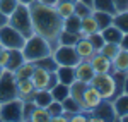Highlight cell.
Masks as SVG:
<instances>
[{
  "label": "cell",
  "mask_w": 128,
  "mask_h": 122,
  "mask_svg": "<svg viewBox=\"0 0 128 122\" xmlns=\"http://www.w3.org/2000/svg\"><path fill=\"white\" fill-rule=\"evenodd\" d=\"M28 7L31 12L34 33L43 36L55 50L58 47V36L63 29V19L56 12L55 5H46V4H41L36 0Z\"/></svg>",
  "instance_id": "obj_1"
},
{
  "label": "cell",
  "mask_w": 128,
  "mask_h": 122,
  "mask_svg": "<svg viewBox=\"0 0 128 122\" xmlns=\"http://www.w3.org/2000/svg\"><path fill=\"white\" fill-rule=\"evenodd\" d=\"M20 52H22V55H24L26 60L36 62L38 59H43V57H46V55H51L53 47H51L43 36H40V34L34 33V34H31L29 38H26V43H24V47L20 48Z\"/></svg>",
  "instance_id": "obj_2"
},
{
  "label": "cell",
  "mask_w": 128,
  "mask_h": 122,
  "mask_svg": "<svg viewBox=\"0 0 128 122\" xmlns=\"http://www.w3.org/2000/svg\"><path fill=\"white\" fill-rule=\"evenodd\" d=\"M14 29H17L24 36V38H29L31 34H34V29H32V21H31V12L28 5H22L19 4L16 10L9 16V22Z\"/></svg>",
  "instance_id": "obj_3"
},
{
  "label": "cell",
  "mask_w": 128,
  "mask_h": 122,
  "mask_svg": "<svg viewBox=\"0 0 128 122\" xmlns=\"http://www.w3.org/2000/svg\"><path fill=\"white\" fill-rule=\"evenodd\" d=\"M92 88H96L99 91V95L102 96V100H108V102H113L114 98V77L111 72H106V74H94V77L89 83Z\"/></svg>",
  "instance_id": "obj_4"
},
{
  "label": "cell",
  "mask_w": 128,
  "mask_h": 122,
  "mask_svg": "<svg viewBox=\"0 0 128 122\" xmlns=\"http://www.w3.org/2000/svg\"><path fill=\"white\" fill-rule=\"evenodd\" d=\"M26 43V38L17 29H14L10 24L0 28V47L7 50H20Z\"/></svg>",
  "instance_id": "obj_5"
},
{
  "label": "cell",
  "mask_w": 128,
  "mask_h": 122,
  "mask_svg": "<svg viewBox=\"0 0 128 122\" xmlns=\"http://www.w3.org/2000/svg\"><path fill=\"white\" fill-rule=\"evenodd\" d=\"M17 98V79L12 71L4 69L0 76V105Z\"/></svg>",
  "instance_id": "obj_6"
},
{
  "label": "cell",
  "mask_w": 128,
  "mask_h": 122,
  "mask_svg": "<svg viewBox=\"0 0 128 122\" xmlns=\"http://www.w3.org/2000/svg\"><path fill=\"white\" fill-rule=\"evenodd\" d=\"M22 103L24 100L14 98L0 105V120L2 122H22Z\"/></svg>",
  "instance_id": "obj_7"
},
{
  "label": "cell",
  "mask_w": 128,
  "mask_h": 122,
  "mask_svg": "<svg viewBox=\"0 0 128 122\" xmlns=\"http://www.w3.org/2000/svg\"><path fill=\"white\" fill-rule=\"evenodd\" d=\"M53 59L58 65H77L80 62V57L74 48V45H58L55 50L51 52Z\"/></svg>",
  "instance_id": "obj_8"
},
{
  "label": "cell",
  "mask_w": 128,
  "mask_h": 122,
  "mask_svg": "<svg viewBox=\"0 0 128 122\" xmlns=\"http://www.w3.org/2000/svg\"><path fill=\"white\" fill-rule=\"evenodd\" d=\"M89 122H113L116 120V113L113 108V103L108 100H102L96 108H92L90 112H87Z\"/></svg>",
  "instance_id": "obj_9"
},
{
  "label": "cell",
  "mask_w": 128,
  "mask_h": 122,
  "mask_svg": "<svg viewBox=\"0 0 128 122\" xmlns=\"http://www.w3.org/2000/svg\"><path fill=\"white\" fill-rule=\"evenodd\" d=\"M31 81H32V84H34L36 90H51V88L58 83V79H56V74H55V72L44 71V69H40V67L34 65Z\"/></svg>",
  "instance_id": "obj_10"
},
{
  "label": "cell",
  "mask_w": 128,
  "mask_h": 122,
  "mask_svg": "<svg viewBox=\"0 0 128 122\" xmlns=\"http://www.w3.org/2000/svg\"><path fill=\"white\" fill-rule=\"evenodd\" d=\"M101 102H102V96L99 95V91L96 88H92L90 84H87L84 88V93H82V110L84 112H90Z\"/></svg>",
  "instance_id": "obj_11"
},
{
  "label": "cell",
  "mask_w": 128,
  "mask_h": 122,
  "mask_svg": "<svg viewBox=\"0 0 128 122\" xmlns=\"http://www.w3.org/2000/svg\"><path fill=\"white\" fill-rule=\"evenodd\" d=\"M89 62H90V65H92V69H94L96 74H106V72L113 71V62H111V59H108L106 55H102L101 52H96L89 59Z\"/></svg>",
  "instance_id": "obj_12"
},
{
  "label": "cell",
  "mask_w": 128,
  "mask_h": 122,
  "mask_svg": "<svg viewBox=\"0 0 128 122\" xmlns=\"http://www.w3.org/2000/svg\"><path fill=\"white\" fill-rule=\"evenodd\" d=\"M74 71H75V79L80 83H86V84H89L96 74L89 60H80L77 65H74Z\"/></svg>",
  "instance_id": "obj_13"
},
{
  "label": "cell",
  "mask_w": 128,
  "mask_h": 122,
  "mask_svg": "<svg viewBox=\"0 0 128 122\" xmlns=\"http://www.w3.org/2000/svg\"><path fill=\"white\" fill-rule=\"evenodd\" d=\"M74 48L77 52V55L80 57V60H89V59L96 53V50H94L92 43L89 41V38H79V40L75 41Z\"/></svg>",
  "instance_id": "obj_14"
},
{
  "label": "cell",
  "mask_w": 128,
  "mask_h": 122,
  "mask_svg": "<svg viewBox=\"0 0 128 122\" xmlns=\"http://www.w3.org/2000/svg\"><path fill=\"white\" fill-rule=\"evenodd\" d=\"M55 74H56L58 83H62V84L70 86L72 83L75 81V71H74L72 65H58L56 71H55Z\"/></svg>",
  "instance_id": "obj_15"
},
{
  "label": "cell",
  "mask_w": 128,
  "mask_h": 122,
  "mask_svg": "<svg viewBox=\"0 0 128 122\" xmlns=\"http://www.w3.org/2000/svg\"><path fill=\"white\" fill-rule=\"evenodd\" d=\"M36 91L34 84L31 79H19L17 81V98L20 100H31Z\"/></svg>",
  "instance_id": "obj_16"
},
{
  "label": "cell",
  "mask_w": 128,
  "mask_h": 122,
  "mask_svg": "<svg viewBox=\"0 0 128 122\" xmlns=\"http://www.w3.org/2000/svg\"><path fill=\"white\" fill-rule=\"evenodd\" d=\"M111 103H113V108H114V113H116V120L121 115H126L128 113V93L118 95Z\"/></svg>",
  "instance_id": "obj_17"
},
{
  "label": "cell",
  "mask_w": 128,
  "mask_h": 122,
  "mask_svg": "<svg viewBox=\"0 0 128 122\" xmlns=\"http://www.w3.org/2000/svg\"><path fill=\"white\" fill-rule=\"evenodd\" d=\"M113 71H121L128 72V50L120 48V52L113 57Z\"/></svg>",
  "instance_id": "obj_18"
},
{
  "label": "cell",
  "mask_w": 128,
  "mask_h": 122,
  "mask_svg": "<svg viewBox=\"0 0 128 122\" xmlns=\"http://www.w3.org/2000/svg\"><path fill=\"white\" fill-rule=\"evenodd\" d=\"M99 33H101V36L104 38V41H109V43H120L121 38H123V33H121L114 24H109L108 28L101 29Z\"/></svg>",
  "instance_id": "obj_19"
},
{
  "label": "cell",
  "mask_w": 128,
  "mask_h": 122,
  "mask_svg": "<svg viewBox=\"0 0 128 122\" xmlns=\"http://www.w3.org/2000/svg\"><path fill=\"white\" fill-rule=\"evenodd\" d=\"M92 17L96 19V24H98L99 31L108 28L109 24H113V14H109L106 10H92Z\"/></svg>",
  "instance_id": "obj_20"
},
{
  "label": "cell",
  "mask_w": 128,
  "mask_h": 122,
  "mask_svg": "<svg viewBox=\"0 0 128 122\" xmlns=\"http://www.w3.org/2000/svg\"><path fill=\"white\" fill-rule=\"evenodd\" d=\"M32 103L36 105V107H48L50 102L53 100V96H51V91L50 90H36L34 95H32Z\"/></svg>",
  "instance_id": "obj_21"
},
{
  "label": "cell",
  "mask_w": 128,
  "mask_h": 122,
  "mask_svg": "<svg viewBox=\"0 0 128 122\" xmlns=\"http://www.w3.org/2000/svg\"><path fill=\"white\" fill-rule=\"evenodd\" d=\"M22 62H26L22 52L20 50H9V59H7V64H5V69L14 72Z\"/></svg>",
  "instance_id": "obj_22"
},
{
  "label": "cell",
  "mask_w": 128,
  "mask_h": 122,
  "mask_svg": "<svg viewBox=\"0 0 128 122\" xmlns=\"http://www.w3.org/2000/svg\"><path fill=\"white\" fill-rule=\"evenodd\" d=\"M113 24H114L123 34L128 33V9L116 10V12L113 14Z\"/></svg>",
  "instance_id": "obj_23"
},
{
  "label": "cell",
  "mask_w": 128,
  "mask_h": 122,
  "mask_svg": "<svg viewBox=\"0 0 128 122\" xmlns=\"http://www.w3.org/2000/svg\"><path fill=\"white\" fill-rule=\"evenodd\" d=\"M32 71H34V62H22L19 67L14 71V76H16V79L19 81V79H31V76H32Z\"/></svg>",
  "instance_id": "obj_24"
},
{
  "label": "cell",
  "mask_w": 128,
  "mask_h": 122,
  "mask_svg": "<svg viewBox=\"0 0 128 122\" xmlns=\"http://www.w3.org/2000/svg\"><path fill=\"white\" fill-rule=\"evenodd\" d=\"M62 107H63V113H65L67 117H70V115H74V113H77V112L82 110V105H80L79 102H75L70 95L62 102Z\"/></svg>",
  "instance_id": "obj_25"
},
{
  "label": "cell",
  "mask_w": 128,
  "mask_h": 122,
  "mask_svg": "<svg viewBox=\"0 0 128 122\" xmlns=\"http://www.w3.org/2000/svg\"><path fill=\"white\" fill-rule=\"evenodd\" d=\"M80 31L86 33V34H92V33L99 31L98 24H96V19L92 17V14H89V16H86V17L80 19Z\"/></svg>",
  "instance_id": "obj_26"
},
{
  "label": "cell",
  "mask_w": 128,
  "mask_h": 122,
  "mask_svg": "<svg viewBox=\"0 0 128 122\" xmlns=\"http://www.w3.org/2000/svg\"><path fill=\"white\" fill-rule=\"evenodd\" d=\"M34 65L40 67V69H44V71H50V72H55L56 67H58V64L55 62L53 55H46V57H43V59H38V60L34 62Z\"/></svg>",
  "instance_id": "obj_27"
},
{
  "label": "cell",
  "mask_w": 128,
  "mask_h": 122,
  "mask_svg": "<svg viewBox=\"0 0 128 122\" xmlns=\"http://www.w3.org/2000/svg\"><path fill=\"white\" fill-rule=\"evenodd\" d=\"M50 91H51L53 100H56V102H63V100L68 96V86H67V84H62V83H56Z\"/></svg>",
  "instance_id": "obj_28"
},
{
  "label": "cell",
  "mask_w": 128,
  "mask_h": 122,
  "mask_svg": "<svg viewBox=\"0 0 128 122\" xmlns=\"http://www.w3.org/2000/svg\"><path fill=\"white\" fill-rule=\"evenodd\" d=\"M50 119H51V115L48 113V110L44 107H34L29 122H50Z\"/></svg>",
  "instance_id": "obj_29"
},
{
  "label": "cell",
  "mask_w": 128,
  "mask_h": 122,
  "mask_svg": "<svg viewBox=\"0 0 128 122\" xmlns=\"http://www.w3.org/2000/svg\"><path fill=\"white\" fill-rule=\"evenodd\" d=\"M63 29L72 31V33H79L80 31V17L75 16V14L65 17V19H63Z\"/></svg>",
  "instance_id": "obj_30"
},
{
  "label": "cell",
  "mask_w": 128,
  "mask_h": 122,
  "mask_svg": "<svg viewBox=\"0 0 128 122\" xmlns=\"http://www.w3.org/2000/svg\"><path fill=\"white\" fill-rule=\"evenodd\" d=\"M92 9L94 10H106L109 14H114L116 7L113 0H92Z\"/></svg>",
  "instance_id": "obj_31"
},
{
  "label": "cell",
  "mask_w": 128,
  "mask_h": 122,
  "mask_svg": "<svg viewBox=\"0 0 128 122\" xmlns=\"http://www.w3.org/2000/svg\"><path fill=\"white\" fill-rule=\"evenodd\" d=\"M77 40H79V34L77 33L62 29V33H60V36H58V45H75Z\"/></svg>",
  "instance_id": "obj_32"
},
{
  "label": "cell",
  "mask_w": 128,
  "mask_h": 122,
  "mask_svg": "<svg viewBox=\"0 0 128 122\" xmlns=\"http://www.w3.org/2000/svg\"><path fill=\"white\" fill-rule=\"evenodd\" d=\"M120 48H121V47H120V43H109V41H104L102 48H101L99 52H101L102 55H106L108 59H111V60H113V57H114V55L120 52Z\"/></svg>",
  "instance_id": "obj_33"
},
{
  "label": "cell",
  "mask_w": 128,
  "mask_h": 122,
  "mask_svg": "<svg viewBox=\"0 0 128 122\" xmlns=\"http://www.w3.org/2000/svg\"><path fill=\"white\" fill-rule=\"evenodd\" d=\"M92 10H94V9H92L90 5L84 4V2H80V0H77V2L74 4V14L79 16L80 19L86 17V16H89V14H92Z\"/></svg>",
  "instance_id": "obj_34"
},
{
  "label": "cell",
  "mask_w": 128,
  "mask_h": 122,
  "mask_svg": "<svg viewBox=\"0 0 128 122\" xmlns=\"http://www.w3.org/2000/svg\"><path fill=\"white\" fill-rule=\"evenodd\" d=\"M55 9L60 14V17L65 19V17H68V16L74 14V4H70V2H58L55 5Z\"/></svg>",
  "instance_id": "obj_35"
},
{
  "label": "cell",
  "mask_w": 128,
  "mask_h": 122,
  "mask_svg": "<svg viewBox=\"0 0 128 122\" xmlns=\"http://www.w3.org/2000/svg\"><path fill=\"white\" fill-rule=\"evenodd\" d=\"M19 5L17 0H0V12H4L7 17L16 10V7Z\"/></svg>",
  "instance_id": "obj_36"
},
{
  "label": "cell",
  "mask_w": 128,
  "mask_h": 122,
  "mask_svg": "<svg viewBox=\"0 0 128 122\" xmlns=\"http://www.w3.org/2000/svg\"><path fill=\"white\" fill-rule=\"evenodd\" d=\"M34 107L36 105L32 103V100H24V103H22V122H29Z\"/></svg>",
  "instance_id": "obj_37"
},
{
  "label": "cell",
  "mask_w": 128,
  "mask_h": 122,
  "mask_svg": "<svg viewBox=\"0 0 128 122\" xmlns=\"http://www.w3.org/2000/svg\"><path fill=\"white\" fill-rule=\"evenodd\" d=\"M89 41L92 43V47H94V50L99 52L102 48V45H104V38L101 36V33L96 31V33H92V34H89Z\"/></svg>",
  "instance_id": "obj_38"
},
{
  "label": "cell",
  "mask_w": 128,
  "mask_h": 122,
  "mask_svg": "<svg viewBox=\"0 0 128 122\" xmlns=\"http://www.w3.org/2000/svg\"><path fill=\"white\" fill-rule=\"evenodd\" d=\"M48 113L53 117V115H58V113H63V107H62V102H56V100H51L50 105L46 107Z\"/></svg>",
  "instance_id": "obj_39"
},
{
  "label": "cell",
  "mask_w": 128,
  "mask_h": 122,
  "mask_svg": "<svg viewBox=\"0 0 128 122\" xmlns=\"http://www.w3.org/2000/svg\"><path fill=\"white\" fill-rule=\"evenodd\" d=\"M7 59H9V50L7 48H2L0 50V69H5Z\"/></svg>",
  "instance_id": "obj_40"
},
{
  "label": "cell",
  "mask_w": 128,
  "mask_h": 122,
  "mask_svg": "<svg viewBox=\"0 0 128 122\" xmlns=\"http://www.w3.org/2000/svg\"><path fill=\"white\" fill-rule=\"evenodd\" d=\"M113 2H114L116 10H125V9H128V0H113Z\"/></svg>",
  "instance_id": "obj_41"
},
{
  "label": "cell",
  "mask_w": 128,
  "mask_h": 122,
  "mask_svg": "<svg viewBox=\"0 0 128 122\" xmlns=\"http://www.w3.org/2000/svg\"><path fill=\"white\" fill-rule=\"evenodd\" d=\"M68 120V117L65 115V113H58V115H53L51 119H50V122H67Z\"/></svg>",
  "instance_id": "obj_42"
},
{
  "label": "cell",
  "mask_w": 128,
  "mask_h": 122,
  "mask_svg": "<svg viewBox=\"0 0 128 122\" xmlns=\"http://www.w3.org/2000/svg\"><path fill=\"white\" fill-rule=\"evenodd\" d=\"M120 47H121L123 50H128V33L123 34V38H121V41H120Z\"/></svg>",
  "instance_id": "obj_43"
},
{
  "label": "cell",
  "mask_w": 128,
  "mask_h": 122,
  "mask_svg": "<svg viewBox=\"0 0 128 122\" xmlns=\"http://www.w3.org/2000/svg\"><path fill=\"white\" fill-rule=\"evenodd\" d=\"M7 22H9V17H7L4 12H0V28H2V26H5Z\"/></svg>",
  "instance_id": "obj_44"
},
{
  "label": "cell",
  "mask_w": 128,
  "mask_h": 122,
  "mask_svg": "<svg viewBox=\"0 0 128 122\" xmlns=\"http://www.w3.org/2000/svg\"><path fill=\"white\" fill-rule=\"evenodd\" d=\"M38 2L46 4V5H56V2H58V0H38Z\"/></svg>",
  "instance_id": "obj_45"
},
{
  "label": "cell",
  "mask_w": 128,
  "mask_h": 122,
  "mask_svg": "<svg viewBox=\"0 0 128 122\" xmlns=\"http://www.w3.org/2000/svg\"><path fill=\"white\" fill-rule=\"evenodd\" d=\"M123 93H128V72L125 76V84H123Z\"/></svg>",
  "instance_id": "obj_46"
},
{
  "label": "cell",
  "mask_w": 128,
  "mask_h": 122,
  "mask_svg": "<svg viewBox=\"0 0 128 122\" xmlns=\"http://www.w3.org/2000/svg\"><path fill=\"white\" fill-rule=\"evenodd\" d=\"M19 4H22V5H31L32 2H36V0H17Z\"/></svg>",
  "instance_id": "obj_47"
},
{
  "label": "cell",
  "mask_w": 128,
  "mask_h": 122,
  "mask_svg": "<svg viewBox=\"0 0 128 122\" xmlns=\"http://www.w3.org/2000/svg\"><path fill=\"white\" fill-rule=\"evenodd\" d=\"M118 120H121V122H128V113H126V115H121Z\"/></svg>",
  "instance_id": "obj_48"
},
{
  "label": "cell",
  "mask_w": 128,
  "mask_h": 122,
  "mask_svg": "<svg viewBox=\"0 0 128 122\" xmlns=\"http://www.w3.org/2000/svg\"><path fill=\"white\" fill-rule=\"evenodd\" d=\"M80 2H84V4H87V5L92 7V0H80Z\"/></svg>",
  "instance_id": "obj_49"
},
{
  "label": "cell",
  "mask_w": 128,
  "mask_h": 122,
  "mask_svg": "<svg viewBox=\"0 0 128 122\" xmlns=\"http://www.w3.org/2000/svg\"><path fill=\"white\" fill-rule=\"evenodd\" d=\"M58 2H70V4H75L77 0H58ZM58 2H56V4H58Z\"/></svg>",
  "instance_id": "obj_50"
},
{
  "label": "cell",
  "mask_w": 128,
  "mask_h": 122,
  "mask_svg": "<svg viewBox=\"0 0 128 122\" xmlns=\"http://www.w3.org/2000/svg\"><path fill=\"white\" fill-rule=\"evenodd\" d=\"M2 71H4V69H0V76H2Z\"/></svg>",
  "instance_id": "obj_51"
},
{
  "label": "cell",
  "mask_w": 128,
  "mask_h": 122,
  "mask_svg": "<svg viewBox=\"0 0 128 122\" xmlns=\"http://www.w3.org/2000/svg\"><path fill=\"white\" fill-rule=\"evenodd\" d=\"M2 48H4V47H0V50H2Z\"/></svg>",
  "instance_id": "obj_52"
}]
</instances>
